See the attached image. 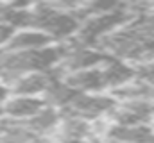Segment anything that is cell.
<instances>
[{"label":"cell","instance_id":"cell-1","mask_svg":"<svg viewBox=\"0 0 154 143\" xmlns=\"http://www.w3.org/2000/svg\"><path fill=\"white\" fill-rule=\"evenodd\" d=\"M116 106V100L113 95H102V93H77L75 99L66 107L70 114L79 116L86 122H91L100 116H108L113 107Z\"/></svg>","mask_w":154,"mask_h":143},{"label":"cell","instance_id":"cell-2","mask_svg":"<svg viewBox=\"0 0 154 143\" xmlns=\"http://www.w3.org/2000/svg\"><path fill=\"white\" fill-rule=\"evenodd\" d=\"M100 72L104 79V86L106 90H111V93L136 79L134 65L124 59H118V57H111V56H108L106 61L100 65Z\"/></svg>","mask_w":154,"mask_h":143},{"label":"cell","instance_id":"cell-3","mask_svg":"<svg viewBox=\"0 0 154 143\" xmlns=\"http://www.w3.org/2000/svg\"><path fill=\"white\" fill-rule=\"evenodd\" d=\"M57 77L59 75H54L52 72H31L11 82L9 91L13 95H23V97H39V95L43 97Z\"/></svg>","mask_w":154,"mask_h":143},{"label":"cell","instance_id":"cell-4","mask_svg":"<svg viewBox=\"0 0 154 143\" xmlns=\"http://www.w3.org/2000/svg\"><path fill=\"white\" fill-rule=\"evenodd\" d=\"M47 106L39 97H23V95H9L4 102V114L7 120L14 122H27L36 116L43 107Z\"/></svg>","mask_w":154,"mask_h":143},{"label":"cell","instance_id":"cell-5","mask_svg":"<svg viewBox=\"0 0 154 143\" xmlns=\"http://www.w3.org/2000/svg\"><path fill=\"white\" fill-rule=\"evenodd\" d=\"M59 77L75 93H100L102 90H106L100 66L90 68V70L74 72V73H68V75H59Z\"/></svg>","mask_w":154,"mask_h":143},{"label":"cell","instance_id":"cell-6","mask_svg":"<svg viewBox=\"0 0 154 143\" xmlns=\"http://www.w3.org/2000/svg\"><path fill=\"white\" fill-rule=\"evenodd\" d=\"M50 45H54V41L45 32L36 31V29H20L11 38L7 50L9 52H36Z\"/></svg>","mask_w":154,"mask_h":143},{"label":"cell","instance_id":"cell-7","mask_svg":"<svg viewBox=\"0 0 154 143\" xmlns=\"http://www.w3.org/2000/svg\"><path fill=\"white\" fill-rule=\"evenodd\" d=\"M108 138L113 143H152L154 129L152 125H134V127L111 125L108 129Z\"/></svg>","mask_w":154,"mask_h":143},{"label":"cell","instance_id":"cell-8","mask_svg":"<svg viewBox=\"0 0 154 143\" xmlns=\"http://www.w3.org/2000/svg\"><path fill=\"white\" fill-rule=\"evenodd\" d=\"M39 136L34 134L23 122L4 118L0 122V143H38Z\"/></svg>","mask_w":154,"mask_h":143},{"label":"cell","instance_id":"cell-9","mask_svg":"<svg viewBox=\"0 0 154 143\" xmlns=\"http://www.w3.org/2000/svg\"><path fill=\"white\" fill-rule=\"evenodd\" d=\"M57 131L63 136V141H66V140H84L90 132V122H86L79 116H74V114H68L66 118L59 120Z\"/></svg>","mask_w":154,"mask_h":143},{"label":"cell","instance_id":"cell-10","mask_svg":"<svg viewBox=\"0 0 154 143\" xmlns=\"http://www.w3.org/2000/svg\"><path fill=\"white\" fill-rule=\"evenodd\" d=\"M134 70H136V79L147 82L149 86L154 88V59L143 61L140 65H134Z\"/></svg>","mask_w":154,"mask_h":143},{"label":"cell","instance_id":"cell-11","mask_svg":"<svg viewBox=\"0 0 154 143\" xmlns=\"http://www.w3.org/2000/svg\"><path fill=\"white\" fill-rule=\"evenodd\" d=\"M14 32H16V29H14L13 25L2 23V22H0V48H2V47L7 48V45H9L11 38L14 36Z\"/></svg>","mask_w":154,"mask_h":143},{"label":"cell","instance_id":"cell-12","mask_svg":"<svg viewBox=\"0 0 154 143\" xmlns=\"http://www.w3.org/2000/svg\"><path fill=\"white\" fill-rule=\"evenodd\" d=\"M7 99H9V88L4 82H0V104H4Z\"/></svg>","mask_w":154,"mask_h":143},{"label":"cell","instance_id":"cell-13","mask_svg":"<svg viewBox=\"0 0 154 143\" xmlns=\"http://www.w3.org/2000/svg\"><path fill=\"white\" fill-rule=\"evenodd\" d=\"M63 143H88L86 140H66V141H63Z\"/></svg>","mask_w":154,"mask_h":143},{"label":"cell","instance_id":"cell-14","mask_svg":"<svg viewBox=\"0 0 154 143\" xmlns=\"http://www.w3.org/2000/svg\"><path fill=\"white\" fill-rule=\"evenodd\" d=\"M5 118V114H4V104H0V122Z\"/></svg>","mask_w":154,"mask_h":143},{"label":"cell","instance_id":"cell-15","mask_svg":"<svg viewBox=\"0 0 154 143\" xmlns=\"http://www.w3.org/2000/svg\"><path fill=\"white\" fill-rule=\"evenodd\" d=\"M152 122H154V100H152Z\"/></svg>","mask_w":154,"mask_h":143}]
</instances>
